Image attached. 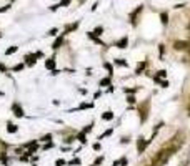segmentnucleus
<instances>
[{
  "label": "nucleus",
  "instance_id": "35",
  "mask_svg": "<svg viewBox=\"0 0 190 166\" xmlns=\"http://www.w3.org/2000/svg\"><path fill=\"white\" fill-rule=\"evenodd\" d=\"M152 166H153V164H152Z\"/></svg>",
  "mask_w": 190,
  "mask_h": 166
},
{
  "label": "nucleus",
  "instance_id": "27",
  "mask_svg": "<svg viewBox=\"0 0 190 166\" xmlns=\"http://www.w3.org/2000/svg\"><path fill=\"white\" fill-rule=\"evenodd\" d=\"M115 63H117V65H122V67H125V65H127V63H125V62H122V60H115Z\"/></svg>",
  "mask_w": 190,
  "mask_h": 166
},
{
  "label": "nucleus",
  "instance_id": "14",
  "mask_svg": "<svg viewBox=\"0 0 190 166\" xmlns=\"http://www.w3.org/2000/svg\"><path fill=\"white\" fill-rule=\"evenodd\" d=\"M7 131H8V133H15V131H17V126L12 125V123H8V125H7Z\"/></svg>",
  "mask_w": 190,
  "mask_h": 166
},
{
  "label": "nucleus",
  "instance_id": "5",
  "mask_svg": "<svg viewBox=\"0 0 190 166\" xmlns=\"http://www.w3.org/2000/svg\"><path fill=\"white\" fill-rule=\"evenodd\" d=\"M147 145H149V140L139 138V141H137V150H139V153H144L145 148H147Z\"/></svg>",
  "mask_w": 190,
  "mask_h": 166
},
{
  "label": "nucleus",
  "instance_id": "12",
  "mask_svg": "<svg viewBox=\"0 0 190 166\" xmlns=\"http://www.w3.org/2000/svg\"><path fill=\"white\" fill-rule=\"evenodd\" d=\"M102 120H105V121H110V120H114V113H112V111H105V113L102 115Z\"/></svg>",
  "mask_w": 190,
  "mask_h": 166
},
{
  "label": "nucleus",
  "instance_id": "2",
  "mask_svg": "<svg viewBox=\"0 0 190 166\" xmlns=\"http://www.w3.org/2000/svg\"><path fill=\"white\" fill-rule=\"evenodd\" d=\"M182 145H183V135L182 133H177L172 140H170V145L168 146H172L173 150H180V148H182Z\"/></svg>",
  "mask_w": 190,
  "mask_h": 166
},
{
  "label": "nucleus",
  "instance_id": "17",
  "mask_svg": "<svg viewBox=\"0 0 190 166\" xmlns=\"http://www.w3.org/2000/svg\"><path fill=\"white\" fill-rule=\"evenodd\" d=\"M77 138H79L80 140V143H85V133H84V131H82V133H79V136H77Z\"/></svg>",
  "mask_w": 190,
  "mask_h": 166
},
{
  "label": "nucleus",
  "instance_id": "4",
  "mask_svg": "<svg viewBox=\"0 0 190 166\" xmlns=\"http://www.w3.org/2000/svg\"><path fill=\"white\" fill-rule=\"evenodd\" d=\"M173 48H175L177 52H190V42H182V40H178V42L173 43Z\"/></svg>",
  "mask_w": 190,
  "mask_h": 166
},
{
  "label": "nucleus",
  "instance_id": "9",
  "mask_svg": "<svg viewBox=\"0 0 190 166\" xmlns=\"http://www.w3.org/2000/svg\"><path fill=\"white\" fill-rule=\"evenodd\" d=\"M127 43H129V38L124 37L122 40H119V42L115 43V47H119V48H125V47H127Z\"/></svg>",
  "mask_w": 190,
  "mask_h": 166
},
{
  "label": "nucleus",
  "instance_id": "28",
  "mask_svg": "<svg viewBox=\"0 0 190 166\" xmlns=\"http://www.w3.org/2000/svg\"><path fill=\"white\" fill-rule=\"evenodd\" d=\"M48 35H57V28H52V30L48 32Z\"/></svg>",
  "mask_w": 190,
  "mask_h": 166
},
{
  "label": "nucleus",
  "instance_id": "20",
  "mask_svg": "<svg viewBox=\"0 0 190 166\" xmlns=\"http://www.w3.org/2000/svg\"><path fill=\"white\" fill-rule=\"evenodd\" d=\"M163 76H167V71H165V70H160V71H158V75L155 76V78H163Z\"/></svg>",
  "mask_w": 190,
  "mask_h": 166
},
{
  "label": "nucleus",
  "instance_id": "3",
  "mask_svg": "<svg viewBox=\"0 0 190 166\" xmlns=\"http://www.w3.org/2000/svg\"><path fill=\"white\" fill-rule=\"evenodd\" d=\"M149 108H150V101L145 100L144 105L140 106V120H142V121H147V118H149Z\"/></svg>",
  "mask_w": 190,
  "mask_h": 166
},
{
  "label": "nucleus",
  "instance_id": "33",
  "mask_svg": "<svg viewBox=\"0 0 190 166\" xmlns=\"http://www.w3.org/2000/svg\"><path fill=\"white\" fill-rule=\"evenodd\" d=\"M188 115H190V105H188Z\"/></svg>",
  "mask_w": 190,
  "mask_h": 166
},
{
  "label": "nucleus",
  "instance_id": "21",
  "mask_svg": "<svg viewBox=\"0 0 190 166\" xmlns=\"http://www.w3.org/2000/svg\"><path fill=\"white\" fill-rule=\"evenodd\" d=\"M110 135H112V130H109V131H105L104 135H100V136H99V140H104L105 136H110Z\"/></svg>",
  "mask_w": 190,
  "mask_h": 166
},
{
  "label": "nucleus",
  "instance_id": "16",
  "mask_svg": "<svg viewBox=\"0 0 190 166\" xmlns=\"http://www.w3.org/2000/svg\"><path fill=\"white\" fill-rule=\"evenodd\" d=\"M23 67H25L23 63H18V65L13 67V71H20V70H23Z\"/></svg>",
  "mask_w": 190,
  "mask_h": 166
},
{
  "label": "nucleus",
  "instance_id": "29",
  "mask_svg": "<svg viewBox=\"0 0 190 166\" xmlns=\"http://www.w3.org/2000/svg\"><path fill=\"white\" fill-rule=\"evenodd\" d=\"M69 3H70V0H62V5H63V7H67Z\"/></svg>",
  "mask_w": 190,
  "mask_h": 166
},
{
  "label": "nucleus",
  "instance_id": "15",
  "mask_svg": "<svg viewBox=\"0 0 190 166\" xmlns=\"http://www.w3.org/2000/svg\"><path fill=\"white\" fill-rule=\"evenodd\" d=\"M15 52H17V47H10L5 50V55H12V53H15Z\"/></svg>",
  "mask_w": 190,
  "mask_h": 166
},
{
  "label": "nucleus",
  "instance_id": "18",
  "mask_svg": "<svg viewBox=\"0 0 190 166\" xmlns=\"http://www.w3.org/2000/svg\"><path fill=\"white\" fill-rule=\"evenodd\" d=\"M105 85H110V78H104L100 81V86H105Z\"/></svg>",
  "mask_w": 190,
  "mask_h": 166
},
{
  "label": "nucleus",
  "instance_id": "13",
  "mask_svg": "<svg viewBox=\"0 0 190 166\" xmlns=\"http://www.w3.org/2000/svg\"><path fill=\"white\" fill-rule=\"evenodd\" d=\"M145 67H147V63H145V62H144V63H140V65L137 67V70H135V73H137V75H140V73L144 71V68H145Z\"/></svg>",
  "mask_w": 190,
  "mask_h": 166
},
{
  "label": "nucleus",
  "instance_id": "30",
  "mask_svg": "<svg viewBox=\"0 0 190 166\" xmlns=\"http://www.w3.org/2000/svg\"><path fill=\"white\" fill-rule=\"evenodd\" d=\"M94 150L99 151V150H100V143H95V145H94Z\"/></svg>",
  "mask_w": 190,
  "mask_h": 166
},
{
  "label": "nucleus",
  "instance_id": "6",
  "mask_svg": "<svg viewBox=\"0 0 190 166\" xmlns=\"http://www.w3.org/2000/svg\"><path fill=\"white\" fill-rule=\"evenodd\" d=\"M12 111H13V115H15V116H18V118H22V116L25 115V113H23V108L20 105H17V103L12 106Z\"/></svg>",
  "mask_w": 190,
  "mask_h": 166
},
{
  "label": "nucleus",
  "instance_id": "7",
  "mask_svg": "<svg viewBox=\"0 0 190 166\" xmlns=\"http://www.w3.org/2000/svg\"><path fill=\"white\" fill-rule=\"evenodd\" d=\"M142 8L144 7H137V10L132 12V15H130V20H132V25H137V17H139V13L142 12Z\"/></svg>",
  "mask_w": 190,
  "mask_h": 166
},
{
  "label": "nucleus",
  "instance_id": "24",
  "mask_svg": "<svg viewBox=\"0 0 190 166\" xmlns=\"http://www.w3.org/2000/svg\"><path fill=\"white\" fill-rule=\"evenodd\" d=\"M160 18H162V23H167L168 20H167V13H162V17H160Z\"/></svg>",
  "mask_w": 190,
  "mask_h": 166
},
{
  "label": "nucleus",
  "instance_id": "8",
  "mask_svg": "<svg viewBox=\"0 0 190 166\" xmlns=\"http://www.w3.org/2000/svg\"><path fill=\"white\" fill-rule=\"evenodd\" d=\"M45 68H47V70H55V60H53V58L45 60Z\"/></svg>",
  "mask_w": 190,
  "mask_h": 166
},
{
  "label": "nucleus",
  "instance_id": "34",
  "mask_svg": "<svg viewBox=\"0 0 190 166\" xmlns=\"http://www.w3.org/2000/svg\"><path fill=\"white\" fill-rule=\"evenodd\" d=\"M0 37H2V35H0Z\"/></svg>",
  "mask_w": 190,
  "mask_h": 166
},
{
  "label": "nucleus",
  "instance_id": "31",
  "mask_svg": "<svg viewBox=\"0 0 190 166\" xmlns=\"http://www.w3.org/2000/svg\"><path fill=\"white\" fill-rule=\"evenodd\" d=\"M50 138H52V136H50V135H45V136H43V138H42V140H43V141H48V140H50Z\"/></svg>",
  "mask_w": 190,
  "mask_h": 166
},
{
  "label": "nucleus",
  "instance_id": "23",
  "mask_svg": "<svg viewBox=\"0 0 190 166\" xmlns=\"http://www.w3.org/2000/svg\"><path fill=\"white\" fill-rule=\"evenodd\" d=\"M102 32H104V28H102V27H97L94 33H95V35H100V33H102Z\"/></svg>",
  "mask_w": 190,
  "mask_h": 166
},
{
  "label": "nucleus",
  "instance_id": "22",
  "mask_svg": "<svg viewBox=\"0 0 190 166\" xmlns=\"http://www.w3.org/2000/svg\"><path fill=\"white\" fill-rule=\"evenodd\" d=\"M77 27H79V23H74V25H69V27H67V30L65 32H70V30H75V28Z\"/></svg>",
  "mask_w": 190,
  "mask_h": 166
},
{
  "label": "nucleus",
  "instance_id": "19",
  "mask_svg": "<svg viewBox=\"0 0 190 166\" xmlns=\"http://www.w3.org/2000/svg\"><path fill=\"white\" fill-rule=\"evenodd\" d=\"M100 163H104V156H99V158L95 159V163H94V166H99Z\"/></svg>",
  "mask_w": 190,
  "mask_h": 166
},
{
  "label": "nucleus",
  "instance_id": "25",
  "mask_svg": "<svg viewBox=\"0 0 190 166\" xmlns=\"http://www.w3.org/2000/svg\"><path fill=\"white\" fill-rule=\"evenodd\" d=\"M90 131H92V125H89V126L84 128V133H90Z\"/></svg>",
  "mask_w": 190,
  "mask_h": 166
},
{
  "label": "nucleus",
  "instance_id": "26",
  "mask_svg": "<svg viewBox=\"0 0 190 166\" xmlns=\"http://www.w3.org/2000/svg\"><path fill=\"white\" fill-rule=\"evenodd\" d=\"M55 164H57V166H63V164H65V161H63V159H57Z\"/></svg>",
  "mask_w": 190,
  "mask_h": 166
},
{
  "label": "nucleus",
  "instance_id": "1",
  "mask_svg": "<svg viewBox=\"0 0 190 166\" xmlns=\"http://www.w3.org/2000/svg\"><path fill=\"white\" fill-rule=\"evenodd\" d=\"M175 151H177V150H173L172 146H165V148H162L157 154H155V158H153V166H163V164H167L168 159L173 156Z\"/></svg>",
  "mask_w": 190,
  "mask_h": 166
},
{
  "label": "nucleus",
  "instance_id": "32",
  "mask_svg": "<svg viewBox=\"0 0 190 166\" xmlns=\"http://www.w3.org/2000/svg\"><path fill=\"white\" fill-rule=\"evenodd\" d=\"M105 68H107V70H109V73H110V75H112V67L109 65V63H107V65H105Z\"/></svg>",
  "mask_w": 190,
  "mask_h": 166
},
{
  "label": "nucleus",
  "instance_id": "10",
  "mask_svg": "<svg viewBox=\"0 0 190 166\" xmlns=\"http://www.w3.org/2000/svg\"><path fill=\"white\" fill-rule=\"evenodd\" d=\"M62 43H63V37H58L57 40L53 42V45H52V48H53V50H57V48H60V45H62Z\"/></svg>",
  "mask_w": 190,
  "mask_h": 166
},
{
  "label": "nucleus",
  "instance_id": "11",
  "mask_svg": "<svg viewBox=\"0 0 190 166\" xmlns=\"http://www.w3.org/2000/svg\"><path fill=\"white\" fill-rule=\"evenodd\" d=\"M37 57H38V55H27V57H25V60H27V65H33V63L37 62V60H35Z\"/></svg>",
  "mask_w": 190,
  "mask_h": 166
}]
</instances>
